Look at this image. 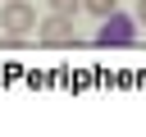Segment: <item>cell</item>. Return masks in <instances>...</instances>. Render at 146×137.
I'll use <instances>...</instances> for the list:
<instances>
[{"label": "cell", "instance_id": "cell-1", "mask_svg": "<svg viewBox=\"0 0 146 137\" xmlns=\"http://www.w3.org/2000/svg\"><path fill=\"white\" fill-rule=\"evenodd\" d=\"M36 9L27 5V0H5V9H0V27H5V37L9 41H23V37H32L36 32Z\"/></svg>", "mask_w": 146, "mask_h": 137}, {"label": "cell", "instance_id": "cell-2", "mask_svg": "<svg viewBox=\"0 0 146 137\" xmlns=\"http://www.w3.org/2000/svg\"><path fill=\"white\" fill-rule=\"evenodd\" d=\"M137 41V18L132 14H123V9H114V14H105L100 18V32H96V46H132Z\"/></svg>", "mask_w": 146, "mask_h": 137}, {"label": "cell", "instance_id": "cell-3", "mask_svg": "<svg viewBox=\"0 0 146 137\" xmlns=\"http://www.w3.org/2000/svg\"><path fill=\"white\" fill-rule=\"evenodd\" d=\"M36 41L41 46H78V32H73V14H46L36 23Z\"/></svg>", "mask_w": 146, "mask_h": 137}, {"label": "cell", "instance_id": "cell-4", "mask_svg": "<svg viewBox=\"0 0 146 137\" xmlns=\"http://www.w3.org/2000/svg\"><path fill=\"white\" fill-rule=\"evenodd\" d=\"M82 9H87L91 18H105V14H114V9H119V0H82Z\"/></svg>", "mask_w": 146, "mask_h": 137}, {"label": "cell", "instance_id": "cell-5", "mask_svg": "<svg viewBox=\"0 0 146 137\" xmlns=\"http://www.w3.org/2000/svg\"><path fill=\"white\" fill-rule=\"evenodd\" d=\"M46 5H50L55 14H78V9H82V0H46Z\"/></svg>", "mask_w": 146, "mask_h": 137}, {"label": "cell", "instance_id": "cell-6", "mask_svg": "<svg viewBox=\"0 0 146 137\" xmlns=\"http://www.w3.org/2000/svg\"><path fill=\"white\" fill-rule=\"evenodd\" d=\"M137 23H146V0H137Z\"/></svg>", "mask_w": 146, "mask_h": 137}]
</instances>
